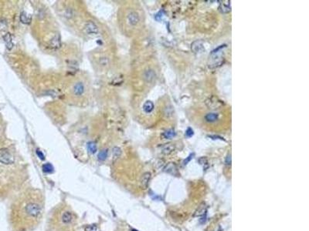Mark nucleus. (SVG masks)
I'll use <instances>...</instances> for the list:
<instances>
[{
    "instance_id": "aec40b11",
    "label": "nucleus",
    "mask_w": 309,
    "mask_h": 231,
    "mask_svg": "<svg viewBox=\"0 0 309 231\" xmlns=\"http://www.w3.org/2000/svg\"><path fill=\"white\" fill-rule=\"evenodd\" d=\"M176 136V132H175L174 129H168V130L165 131L162 134V136L163 137L164 139H170Z\"/></svg>"
},
{
    "instance_id": "0eeeda50",
    "label": "nucleus",
    "mask_w": 309,
    "mask_h": 231,
    "mask_svg": "<svg viewBox=\"0 0 309 231\" xmlns=\"http://www.w3.org/2000/svg\"><path fill=\"white\" fill-rule=\"evenodd\" d=\"M60 45H61V42H60V36L59 35V33L55 34L54 37L52 38V40L50 42V48L54 49H57L60 47Z\"/></svg>"
},
{
    "instance_id": "20e7f679",
    "label": "nucleus",
    "mask_w": 309,
    "mask_h": 231,
    "mask_svg": "<svg viewBox=\"0 0 309 231\" xmlns=\"http://www.w3.org/2000/svg\"><path fill=\"white\" fill-rule=\"evenodd\" d=\"M85 31L88 34H91V35H96L98 33V26L95 25L94 23L92 21H88L85 24Z\"/></svg>"
},
{
    "instance_id": "4468645a",
    "label": "nucleus",
    "mask_w": 309,
    "mask_h": 231,
    "mask_svg": "<svg viewBox=\"0 0 309 231\" xmlns=\"http://www.w3.org/2000/svg\"><path fill=\"white\" fill-rule=\"evenodd\" d=\"M175 150V146L173 144H165V146H162V153L165 155H168V154L172 153L173 151Z\"/></svg>"
},
{
    "instance_id": "9d476101",
    "label": "nucleus",
    "mask_w": 309,
    "mask_h": 231,
    "mask_svg": "<svg viewBox=\"0 0 309 231\" xmlns=\"http://www.w3.org/2000/svg\"><path fill=\"white\" fill-rule=\"evenodd\" d=\"M219 9L223 13H227L230 12L231 7H230V1H224L220 3L219 6Z\"/></svg>"
},
{
    "instance_id": "ddd939ff",
    "label": "nucleus",
    "mask_w": 309,
    "mask_h": 231,
    "mask_svg": "<svg viewBox=\"0 0 309 231\" xmlns=\"http://www.w3.org/2000/svg\"><path fill=\"white\" fill-rule=\"evenodd\" d=\"M164 171L168 173L176 175L177 173V166L174 163H169L164 168Z\"/></svg>"
},
{
    "instance_id": "dca6fc26",
    "label": "nucleus",
    "mask_w": 309,
    "mask_h": 231,
    "mask_svg": "<svg viewBox=\"0 0 309 231\" xmlns=\"http://www.w3.org/2000/svg\"><path fill=\"white\" fill-rule=\"evenodd\" d=\"M207 213V206L206 204H202L199 207V208L196 210V211L194 213V216H203L205 213Z\"/></svg>"
},
{
    "instance_id": "c756f323",
    "label": "nucleus",
    "mask_w": 309,
    "mask_h": 231,
    "mask_svg": "<svg viewBox=\"0 0 309 231\" xmlns=\"http://www.w3.org/2000/svg\"><path fill=\"white\" fill-rule=\"evenodd\" d=\"M199 162L200 163L201 165H207L208 164V161H207V159L206 157H202L199 160Z\"/></svg>"
},
{
    "instance_id": "2eb2a0df",
    "label": "nucleus",
    "mask_w": 309,
    "mask_h": 231,
    "mask_svg": "<svg viewBox=\"0 0 309 231\" xmlns=\"http://www.w3.org/2000/svg\"><path fill=\"white\" fill-rule=\"evenodd\" d=\"M219 119V115L216 113H209L206 115L205 120L208 123H214Z\"/></svg>"
},
{
    "instance_id": "a211bd4d",
    "label": "nucleus",
    "mask_w": 309,
    "mask_h": 231,
    "mask_svg": "<svg viewBox=\"0 0 309 231\" xmlns=\"http://www.w3.org/2000/svg\"><path fill=\"white\" fill-rule=\"evenodd\" d=\"M32 20V16L29 14L26 13V12H23L20 15V21L24 24H29Z\"/></svg>"
},
{
    "instance_id": "bb28decb",
    "label": "nucleus",
    "mask_w": 309,
    "mask_h": 231,
    "mask_svg": "<svg viewBox=\"0 0 309 231\" xmlns=\"http://www.w3.org/2000/svg\"><path fill=\"white\" fill-rule=\"evenodd\" d=\"M6 27H7V24H6V20L4 19L0 20V29L3 30V29H6Z\"/></svg>"
},
{
    "instance_id": "f3484780",
    "label": "nucleus",
    "mask_w": 309,
    "mask_h": 231,
    "mask_svg": "<svg viewBox=\"0 0 309 231\" xmlns=\"http://www.w3.org/2000/svg\"><path fill=\"white\" fill-rule=\"evenodd\" d=\"M154 110V104L152 101H146L143 105V110L146 112V113H150L153 111Z\"/></svg>"
},
{
    "instance_id": "412c9836",
    "label": "nucleus",
    "mask_w": 309,
    "mask_h": 231,
    "mask_svg": "<svg viewBox=\"0 0 309 231\" xmlns=\"http://www.w3.org/2000/svg\"><path fill=\"white\" fill-rule=\"evenodd\" d=\"M42 168H43V172L46 173H52L54 171V167L53 166V165L50 163L43 164Z\"/></svg>"
},
{
    "instance_id": "2f4dec72",
    "label": "nucleus",
    "mask_w": 309,
    "mask_h": 231,
    "mask_svg": "<svg viewBox=\"0 0 309 231\" xmlns=\"http://www.w3.org/2000/svg\"><path fill=\"white\" fill-rule=\"evenodd\" d=\"M154 18H155V19L157 20V21H160V20L162 19V12H159V13L156 14L155 16H154Z\"/></svg>"
},
{
    "instance_id": "7ed1b4c3",
    "label": "nucleus",
    "mask_w": 309,
    "mask_h": 231,
    "mask_svg": "<svg viewBox=\"0 0 309 231\" xmlns=\"http://www.w3.org/2000/svg\"><path fill=\"white\" fill-rule=\"evenodd\" d=\"M26 212L31 216H37L41 213V207L39 204L30 203L26 207Z\"/></svg>"
},
{
    "instance_id": "a878e982",
    "label": "nucleus",
    "mask_w": 309,
    "mask_h": 231,
    "mask_svg": "<svg viewBox=\"0 0 309 231\" xmlns=\"http://www.w3.org/2000/svg\"><path fill=\"white\" fill-rule=\"evenodd\" d=\"M37 155L38 156L39 158H40V160H45L44 154L43 153V152H42V151L40 150V149H37Z\"/></svg>"
},
{
    "instance_id": "72a5a7b5",
    "label": "nucleus",
    "mask_w": 309,
    "mask_h": 231,
    "mask_svg": "<svg viewBox=\"0 0 309 231\" xmlns=\"http://www.w3.org/2000/svg\"><path fill=\"white\" fill-rule=\"evenodd\" d=\"M132 231H138L137 230H135V229H132Z\"/></svg>"
},
{
    "instance_id": "c85d7f7f",
    "label": "nucleus",
    "mask_w": 309,
    "mask_h": 231,
    "mask_svg": "<svg viewBox=\"0 0 309 231\" xmlns=\"http://www.w3.org/2000/svg\"><path fill=\"white\" fill-rule=\"evenodd\" d=\"M73 15H74V13H73V10L71 9H67L66 11V15L65 16L67 17V18H72Z\"/></svg>"
},
{
    "instance_id": "f257e3e1",
    "label": "nucleus",
    "mask_w": 309,
    "mask_h": 231,
    "mask_svg": "<svg viewBox=\"0 0 309 231\" xmlns=\"http://www.w3.org/2000/svg\"><path fill=\"white\" fill-rule=\"evenodd\" d=\"M226 47V45L220 46L210 53L208 60V66L210 68H216L222 65L224 61V49Z\"/></svg>"
},
{
    "instance_id": "5701e85b",
    "label": "nucleus",
    "mask_w": 309,
    "mask_h": 231,
    "mask_svg": "<svg viewBox=\"0 0 309 231\" xmlns=\"http://www.w3.org/2000/svg\"><path fill=\"white\" fill-rule=\"evenodd\" d=\"M107 155H108V150H107V149H103V150H101V152L98 153V160H101V161H104V160H105L106 159H107Z\"/></svg>"
},
{
    "instance_id": "cd10ccee",
    "label": "nucleus",
    "mask_w": 309,
    "mask_h": 231,
    "mask_svg": "<svg viewBox=\"0 0 309 231\" xmlns=\"http://www.w3.org/2000/svg\"><path fill=\"white\" fill-rule=\"evenodd\" d=\"M193 133H194V132H193V130L191 129V128H188L187 130L185 131V136H186L187 137L193 136Z\"/></svg>"
},
{
    "instance_id": "6e6552de",
    "label": "nucleus",
    "mask_w": 309,
    "mask_h": 231,
    "mask_svg": "<svg viewBox=\"0 0 309 231\" xmlns=\"http://www.w3.org/2000/svg\"><path fill=\"white\" fill-rule=\"evenodd\" d=\"M150 179H151V173L149 172L145 173L144 174L141 176V179H140V183H141V186L143 189L146 190V189L148 188Z\"/></svg>"
},
{
    "instance_id": "1a4fd4ad",
    "label": "nucleus",
    "mask_w": 309,
    "mask_h": 231,
    "mask_svg": "<svg viewBox=\"0 0 309 231\" xmlns=\"http://www.w3.org/2000/svg\"><path fill=\"white\" fill-rule=\"evenodd\" d=\"M128 23L131 25L135 26V25L138 24L140 20L139 15H138V14L137 12H132L128 15Z\"/></svg>"
},
{
    "instance_id": "f8f14e48",
    "label": "nucleus",
    "mask_w": 309,
    "mask_h": 231,
    "mask_svg": "<svg viewBox=\"0 0 309 231\" xmlns=\"http://www.w3.org/2000/svg\"><path fill=\"white\" fill-rule=\"evenodd\" d=\"M3 40H4L5 43H6V48H7L9 50L12 49L13 47V43H12V36L9 32H7L6 35L3 36Z\"/></svg>"
},
{
    "instance_id": "423d86ee",
    "label": "nucleus",
    "mask_w": 309,
    "mask_h": 231,
    "mask_svg": "<svg viewBox=\"0 0 309 231\" xmlns=\"http://www.w3.org/2000/svg\"><path fill=\"white\" fill-rule=\"evenodd\" d=\"M156 77L155 73L153 69H148L143 73V79H145V81L147 82H153Z\"/></svg>"
},
{
    "instance_id": "4be33fe9",
    "label": "nucleus",
    "mask_w": 309,
    "mask_h": 231,
    "mask_svg": "<svg viewBox=\"0 0 309 231\" xmlns=\"http://www.w3.org/2000/svg\"><path fill=\"white\" fill-rule=\"evenodd\" d=\"M87 149H88L89 153L91 154H94L96 153L97 151V144L95 142H89L87 143Z\"/></svg>"
},
{
    "instance_id": "b1692460",
    "label": "nucleus",
    "mask_w": 309,
    "mask_h": 231,
    "mask_svg": "<svg viewBox=\"0 0 309 231\" xmlns=\"http://www.w3.org/2000/svg\"><path fill=\"white\" fill-rule=\"evenodd\" d=\"M112 153H113V158L114 160H117L118 157H120L121 154V150L119 147H114L113 150H112Z\"/></svg>"
},
{
    "instance_id": "393cba45",
    "label": "nucleus",
    "mask_w": 309,
    "mask_h": 231,
    "mask_svg": "<svg viewBox=\"0 0 309 231\" xmlns=\"http://www.w3.org/2000/svg\"><path fill=\"white\" fill-rule=\"evenodd\" d=\"M84 230H85V231H97V230H98V226L95 224L87 225L84 227Z\"/></svg>"
},
{
    "instance_id": "473e14b6",
    "label": "nucleus",
    "mask_w": 309,
    "mask_h": 231,
    "mask_svg": "<svg viewBox=\"0 0 309 231\" xmlns=\"http://www.w3.org/2000/svg\"><path fill=\"white\" fill-rule=\"evenodd\" d=\"M226 164L227 165H230L231 164V155H228L227 157L226 158V161H225Z\"/></svg>"
},
{
    "instance_id": "9b49d317",
    "label": "nucleus",
    "mask_w": 309,
    "mask_h": 231,
    "mask_svg": "<svg viewBox=\"0 0 309 231\" xmlns=\"http://www.w3.org/2000/svg\"><path fill=\"white\" fill-rule=\"evenodd\" d=\"M74 93L76 96H81L84 92V86L82 82H79L74 85V89H73Z\"/></svg>"
},
{
    "instance_id": "6ab92c4d",
    "label": "nucleus",
    "mask_w": 309,
    "mask_h": 231,
    "mask_svg": "<svg viewBox=\"0 0 309 231\" xmlns=\"http://www.w3.org/2000/svg\"><path fill=\"white\" fill-rule=\"evenodd\" d=\"M73 216L70 212H64L62 215V221L64 224H69L72 221Z\"/></svg>"
},
{
    "instance_id": "f03ea898",
    "label": "nucleus",
    "mask_w": 309,
    "mask_h": 231,
    "mask_svg": "<svg viewBox=\"0 0 309 231\" xmlns=\"http://www.w3.org/2000/svg\"><path fill=\"white\" fill-rule=\"evenodd\" d=\"M14 157L8 149H0V162L5 165L12 164L14 163Z\"/></svg>"
},
{
    "instance_id": "7c9ffc66",
    "label": "nucleus",
    "mask_w": 309,
    "mask_h": 231,
    "mask_svg": "<svg viewBox=\"0 0 309 231\" xmlns=\"http://www.w3.org/2000/svg\"><path fill=\"white\" fill-rule=\"evenodd\" d=\"M193 156H194V153L190 154V155L188 157H187L186 160H184V161H183V165H186L187 163H188L189 162L190 160H191L192 159H193Z\"/></svg>"
},
{
    "instance_id": "39448f33",
    "label": "nucleus",
    "mask_w": 309,
    "mask_h": 231,
    "mask_svg": "<svg viewBox=\"0 0 309 231\" xmlns=\"http://www.w3.org/2000/svg\"><path fill=\"white\" fill-rule=\"evenodd\" d=\"M191 49L194 53H200L204 50L203 43L200 40H196L192 43Z\"/></svg>"
}]
</instances>
